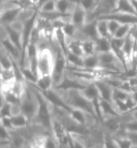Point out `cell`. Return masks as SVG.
I'll return each instance as SVG.
<instances>
[{
  "instance_id": "cell-1",
  "label": "cell",
  "mask_w": 137,
  "mask_h": 148,
  "mask_svg": "<svg viewBox=\"0 0 137 148\" xmlns=\"http://www.w3.org/2000/svg\"><path fill=\"white\" fill-rule=\"evenodd\" d=\"M54 89H55L58 95L63 98L66 104L70 107L82 110L84 112H86V114L95 118L99 121L94 104L82 94L80 90L71 89L66 90L58 89V88H54Z\"/></svg>"
},
{
  "instance_id": "cell-39",
  "label": "cell",
  "mask_w": 137,
  "mask_h": 148,
  "mask_svg": "<svg viewBox=\"0 0 137 148\" xmlns=\"http://www.w3.org/2000/svg\"><path fill=\"white\" fill-rule=\"evenodd\" d=\"M131 113V115H132V119H136L137 120V109L132 110L130 112Z\"/></svg>"
},
{
  "instance_id": "cell-14",
  "label": "cell",
  "mask_w": 137,
  "mask_h": 148,
  "mask_svg": "<svg viewBox=\"0 0 137 148\" xmlns=\"http://www.w3.org/2000/svg\"><path fill=\"white\" fill-rule=\"evenodd\" d=\"M80 28L84 31V32L89 38L90 40L96 41L99 39V35H98L97 30V21L94 23L85 24Z\"/></svg>"
},
{
  "instance_id": "cell-15",
  "label": "cell",
  "mask_w": 137,
  "mask_h": 148,
  "mask_svg": "<svg viewBox=\"0 0 137 148\" xmlns=\"http://www.w3.org/2000/svg\"><path fill=\"white\" fill-rule=\"evenodd\" d=\"M67 39V47H68V51L73 54H75L76 56L84 57V51L82 49V43L79 41H77L73 39Z\"/></svg>"
},
{
  "instance_id": "cell-30",
  "label": "cell",
  "mask_w": 137,
  "mask_h": 148,
  "mask_svg": "<svg viewBox=\"0 0 137 148\" xmlns=\"http://www.w3.org/2000/svg\"><path fill=\"white\" fill-rule=\"evenodd\" d=\"M124 128L126 132H137V120L131 119L124 123Z\"/></svg>"
},
{
  "instance_id": "cell-40",
  "label": "cell",
  "mask_w": 137,
  "mask_h": 148,
  "mask_svg": "<svg viewBox=\"0 0 137 148\" xmlns=\"http://www.w3.org/2000/svg\"><path fill=\"white\" fill-rule=\"evenodd\" d=\"M9 1H13V0H1V3H6V2H9Z\"/></svg>"
},
{
  "instance_id": "cell-21",
  "label": "cell",
  "mask_w": 137,
  "mask_h": 148,
  "mask_svg": "<svg viewBox=\"0 0 137 148\" xmlns=\"http://www.w3.org/2000/svg\"><path fill=\"white\" fill-rule=\"evenodd\" d=\"M82 49L84 51V57L93 56L97 54L96 52V41L93 40H88L82 43Z\"/></svg>"
},
{
  "instance_id": "cell-3",
  "label": "cell",
  "mask_w": 137,
  "mask_h": 148,
  "mask_svg": "<svg viewBox=\"0 0 137 148\" xmlns=\"http://www.w3.org/2000/svg\"><path fill=\"white\" fill-rule=\"evenodd\" d=\"M38 49V77L52 76L55 66V54L52 48Z\"/></svg>"
},
{
  "instance_id": "cell-42",
  "label": "cell",
  "mask_w": 137,
  "mask_h": 148,
  "mask_svg": "<svg viewBox=\"0 0 137 148\" xmlns=\"http://www.w3.org/2000/svg\"><path fill=\"white\" fill-rule=\"evenodd\" d=\"M136 109H137V105H136V107H135L134 108H133V109H132V110H136Z\"/></svg>"
},
{
  "instance_id": "cell-18",
  "label": "cell",
  "mask_w": 137,
  "mask_h": 148,
  "mask_svg": "<svg viewBox=\"0 0 137 148\" xmlns=\"http://www.w3.org/2000/svg\"><path fill=\"white\" fill-rule=\"evenodd\" d=\"M97 30L99 35V38H112L108 31V21L106 20H98L97 21Z\"/></svg>"
},
{
  "instance_id": "cell-7",
  "label": "cell",
  "mask_w": 137,
  "mask_h": 148,
  "mask_svg": "<svg viewBox=\"0 0 137 148\" xmlns=\"http://www.w3.org/2000/svg\"><path fill=\"white\" fill-rule=\"evenodd\" d=\"M86 12L82 5L78 3L76 10L71 14L72 23L76 26L77 28H80L85 24V19H86Z\"/></svg>"
},
{
  "instance_id": "cell-28",
  "label": "cell",
  "mask_w": 137,
  "mask_h": 148,
  "mask_svg": "<svg viewBox=\"0 0 137 148\" xmlns=\"http://www.w3.org/2000/svg\"><path fill=\"white\" fill-rule=\"evenodd\" d=\"M104 148H119L113 136L105 132H104Z\"/></svg>"
},
{
  "instance_id": "cell-2",
  "label": "cell",
  "mask_w": 137,
  "mask_h": 148,
  "mask_svg": "<svg viewBox=\"0 0 137 148\" xmlns=\"http://www.w3.org/2000/svg\"><path fill=\"white\" fill-rule=\"evenodd\" d=\"M27 82V81H26ZM27 83V84L31 87V88L34 92L36 97L38 101V109L37 115H36L33 123L31 124H34L40 126L44 130L48 132L51 135V118H52V105L48 102L43 94L40 90L32 84Z\"/></svg>"
},
{
  "instance_id": "cell-32",
  "label": "cell",
  "mask_w": 137,
  "mask_h": 148,
  "mask_svg": "<svg viewBox=\"0 0 137 148\" xmlns=\"http://www.w3.org/2000/svg\"><path fill=\"white\" fill-rule=\"evenodd\" d=\"M1 125L10 131L14 130L12 125L11 117H1Z\"/></svg>"
},
{
  "instance_id": "cell-11",
  "label": "cell",
  "mask_w": 137,
  "mask_h": 148,
  "mask_svg": "<svg viewBox=\"0 0 137 148\" xmlns=\"http://www.w3.org/2000/svg\"><path fill=\"white\" fill-rule=\"evenodd\" d=\"M38 13V9L37 8H27V9H21V10L18 13V21H21L23 23L28 22L37 16Z\"/></svg>"
},
{
  "instance_id": "cell-20",
  "label": "cell",
  "mask_w": 137,
  "mask_h": 148,
  "mask_svg": "<svg viewBox=\"0 0 137 148\" xmlns=\"http://www.w3.org/2000/svg\"><path fill=\"white\" fill-rule=\"evenodd\" d=\"M131 96V93L125 91L124 90L113 87V101H119L122 102H126Z\"/></svg>"
},
{
  "instance_id": "cell-19",
  "label": "cell",
  "mask_w": 137,
  "mask_h": 148,
  "mask_svg": "<svg viewBox=\"0 0 137 148\" xmlns=\"http://www.w3.org/2000/svg\"><path fill=\"white\" fill-rule=\"evenodd\" d=\"M112 44L111 39L108 38H99L96 41V52L97 54L103 53L112 51Z\"/></svg>"
},
{
  "instance_id": "cell-37",
  "label": "cell",
  "mask_w": 137,
  "mask_h": 148,
  "mask_svg": "<svg viewBox=\"0 0 137 148\" xmlns=\"http://www.w3.org/2000/svg\"><path fill=\"white\" fill-rule=\"evenodd\" d=\"M129 34L132 35V38L137 41V23L132 24V28H131Z\"/></svg>"
},
{
  "instance_id": "cell-25",
  "label": "cell",
  "mask_w": 137,
  "mask_h": 148,
  "mask_svg": "<svg viewBox=\"0 0 137 148\" xmlns=\"http://www.w3.org/2000/svg\"><path fill=\"white\" fill-rule=\"evenodd\" d=\"M114 141L119 148H132V142L129 139L125 136H113Z\"/></svg>"
},
{
  "instance_id": "cell-33",
  "label": "cell",
  "mask_w": 137,
  "mask_h": 148,
  "mask_svg": "<svg viewBox=\"0 0 137 148\" xmlns=\"http://www.w3.org/2000/svg\"><path fill=\"white\" fill-rule=\"evenodd\" d=\"M11 117L13 116H16V115H20L22 113V110H21V104H11Z\"/></svg>"
},
{
  "instance_id": "cell-36",
  "label": "cell",
  "mask_w": 137,
  "mask_h": 148,
  "mask_svg": "<svg viewBox=\"0 0 137 148\" xmlns=\"http://www.w3.org/2000/svg\"><path fill=\"white\" fill-rule=\"evenodd\" d=\"M126 136L132 142V145H137V132H126Z\"/></svg>"
},
{
  "instance_id": "cell-9",
  "label": "cell",
  "mask_w": 137,
  "mask_h": 148,
  "mask_svg": "<svg viewBox=\"0 0 137 148\" xmlns=\"http://www.w3.org/2000/svg\"><path fill=\"white\" fill-rule=\"evenodd\" d=\"M112 13H127V14L137 15L131 0H118L116 6Z\"/></svg>"
},
{
  "instance_id": "cell-31",
  "label": "cell",
  "mask_w": 137,
  "mask_h": 148,
  "mask_svg": "<svg viewBox=\"0 0 137 148\" xmlns=\"http://www.w3.org/2000/svg\"><path fill=\"white\" fill-rule=\"evenodd\" d=\"M11 104L5 102L1 106V117H11Z\"/></svg>"
},
{
  "instance_id": "cell-27",
  "label": "cell",
  "mask_w": 137,
  "mask_h": 148,
  "mask_svg": "<svg viewBox=\"0 0 137 148\" xmlns=\"http://www.w3.org/2000/svg\"><path fill=\"white\" fill-rule=\"evenodd\" d=\"M106 21H108V27L110 34L112 37H113L122 23L115 20H106Z\"/></svg>"
},
{
  "instance_id": "cell-22",
  "label": "cell",
  "mask_w": 137,
  "mask_h": 148,
  "mask_svg": "<svg viewBox=\"0 0 137 148\" xmlns=\"http://www.w3.org/2000/svg\"><path fill=\"white\" fill-rule=\"evenodd\" d=\"M38 12L41 13H50L57 12L56 0H48L38 9Z\"/></svg>"
},
{
  "instance_id": "cell-10",
  "label": "cell",
  "mask_w": 137,
  "mask_h": 148,
  "mask_svg": "<svg viewBox=\"0 0 137 148\" xmlns=\"http://www.w3.org/2000/svg\"><path fill=\"white\" fill-rule=\"evenodd\" d=\"M11 122H12L13 130H15L27 128L31 124L27 118L22 113L16 115V116L11 117Z\"/></svg>"
},
{
  "instance_id": "cell-41",
  "label": "cell",
  "mask_w": 137,
  "mask_h": 148,
  "mask_svg": "<svg viewBox=\"0 0 137 148\" xmlns=\"http://www.w3.org/2000/svg\"><path fill=\"white\" fill-rule=\"evenodd\" d=\"M132 148H137V145H133L132 147Z\"/></svg>"
},
{
  "instance_id": "cell-23",
  "label": "cell",
  "mask_w": 137,
  "mask_h": 148,
  "mask_svg": "<svg viewBox=\"0 0 137 148\" xmlns=\"http://www.w3.org/2000/svg\"><path fill=\"white\" fill-rule=\"evenodd\" d=\"M132 28V24H128V23H122L119 28L118 29L116 33L113 36V38H125L127 36L129 35Z\"/></svg>"
},
{
  "instance_id": "cell-26",
  "label": "cell",
  "mask_w": 137,
  "mask_h": 148,
  "mask_svg": "<svg viewBox=\"0 0 137 148\" xmlns=\"http://www.w3.org/2000/svg\"><path fill=\"white\" fill-rule=\"evenodd\" d=\"M76 30H77V27L72 23H66L62 28V31H63L65 35L68 39L73 38V36L76 33Z\"/></svg>"
},
{
  "instance_id": "cell-5",
  "label": "cell",
  "mask_w": 137,
  "mask_h": 148,
  "mask_svg": "<svg viewBox=\"0 0 137 148\" xmlns=\"http://www.w3.org/2000/svg\"><path fill=\"white\" fill-rule=\"evenodd\" d=\"M39 90V89H38ZM41 92L43 94V95L45 96L47 101L48 102L50 103L51 105H52L55 107L59 108L61 109L65 110L66 112L69 114V112H71L72 108L68 105L66 103V101H64L63 98L58 95V93L55 90V89L54 88H51L50 90H45V91H42L41 90Z\"/></svg>"
},
{
  "instance_id": "cell-34",
  "label": "cell",
  "mask_w": 137,
  "mask_h": 148,
  "mask_svg": "<svg viewBox=\"0 0 137 148\" xmlns=\"http://www.w3.org/2000/svg\"><path fill=\"white\" fill-rule=\"evenodd\" d=\"M127 80H128V83L129 84L130 89H131V91H136L137 90V76L136 77H129V78H126Z\"/></svg>"
},
{
  "instance_id": "cell-17",
  "label": "cell",
  "mask_w": 137,
  "mask_h": 148,
  "mask_svg": "<svg viewBox=\"0 0 137 148\" xmlns=\"http://www.w3.org/2000/svg\"><path fill=\"white\" fill-rule=\"evenodd\" d=\"M84 68L86 69H96L100 68V60L97 54L84 57Z\"/></svg>"
},
{
  "instance_id": "cell-8",
  "label": "cell",
  "mask_w": 137,
  "mask_h": 148,
  "mask_svg": "<svg viewBox=\"0 0 137 148\" xmlns=\"http://www.w3.org/2000/svg\"><path fill=\"white\" fill-rule=\"evenodd\" d=\"M100 112L102 119L106 116H120L119 113L118 112L114 104L103 99H101L100 101Z\"/></svg>"
},
{
  "instance_id": "cell-35",
  "label": "cell",
  "mask_w": 137,
  "mask_h": 148,
  "mask_svg": "<svg viewBox=\"0 0 137 148\" xmlns=\"http://www.w3.org/2000/svg\"><path fill=\"white\" fill-rule=\"evenodd\" d=\"M8 39H9V31L7 27L1 24V41H6Z\"/></svg>"
},
{
  "instance_id": "cell-12",
  "label": "cell",
  "mask_w": 137,
  "mask_h": 148,
  "mask_svg": "<svg viewBox=\"0 0 137 148\" xmlns=\"http://www.w3.org/2000/svg\"><path fill=\"white\" fill-rule=\"evenodd\" d=\"M21 10V9L17 10H9L0 13V16H1V24L8 26L10 25L13 21L17 19L18 13Z\"/></svg>"
},
{
  "instance_id": "cell-16",
  "label": "cell",
  "mask_w": 137,
  "mask_h": 148,
  "mask_svg": "<svg viewBox=\"0 0 137 148\" xmlns=\"http://www.w3.org/2000/svg\"><path fill=\"white\" fill-rule=\"evenodd\" d=\"M68 67L73 68H84V57L76 56L75 54L68 51L66 55Z\"/></svg>"
},
{
  "instance_id": "cell-6",
  "label": "cell",
  "mask_w": 137,
  "mask_h": 148,
  "mask_svg": "<svg viewBox=\"0 0 137 148\" xmlns=\"http://www.w3.org/2000/svg\"><path fill=\"white\" fill-rule=\"evenodd\" d=\"M99 90L101 98L107 101L113 103V87L105 79H101L94 82Z\"/></svg>"
},
{
  "instance_id": "cell-4",
  "label": "cell",
  "mask_w": 137,
  "mask_h": 148,
  "mask_svg": "<svg viewBox=\"0 0 137 148\" xmlns=\"http://www.w3.org/2000/svg\"><path fill=\"white\" fill-rule=\"evenodd\" d=\"M21 106L22 114L27 118L31 123H33L38 112V101L34 92L27 84V83L25 92L21 97Z\"/></svg>"
},
{
  "instance_id": "cell-24",
  "label": "cell",
  "mask_w": 137,
  "mask_h": 148,
  "mask_svg": "<svg viewBox=\"0 0 137 148\" xmlns=\"http://www.w3.org/2000/svg\"><path fill=\"white\" fill-rule=\"evenodd\" d=\"M99 2L100 0H79V3L86 12H89L97 9Z\"/></svg>"
},
{
  "instance_id": "cell-38",
  "label": "cell",
  "mask_w": 137,
  "mask_h": 148,
  "mask_svg": "<svg viewBox=\"0 0 137 148\" xmlns=\"http://www.w3.org/2000/svg\"><path fill=\"white\" fill-rule=\"evenodd\" d=\"M131 98L133 101V102L135 103L136 106L137 105V90L136 91H133L131 93Z\"/></svg>"
},
{
  "instance_id": "cell-29",
  "label": "cell",
  "mask_w": 137,
  "mask_h": 148,
  "mask_svg": "<svg viewBox=\"0 0 137 148\" xmlns=\"http://www.w3.org/2000/svg\"><path fill=\"white\" fill-rule=\"evenodd\" d=\"M8 27L10 29H12L13 31L15 32H17L19 34L23 33V29H24V23L21 22V21H18V20H15L14 21H13L12 23L8 25Z\"/></svg>"
},
{
  "instance_id": "cell-13",
  "label": "cell",
  "mask_w": 137,
  "mask_h": 148,
  "mask_svg": "<svg viewBox=\"0 0 137 148\" xmlns=\"http://www.w3.org/2000/svg\"><path fill=\"white\" fill-rule=\"evenodd\" d=\"M34 85L42 91H45V90L51 89L54 87L52 76H45V77H40V78H38L37 84Z\"/></svg>"
}]
</instances>
